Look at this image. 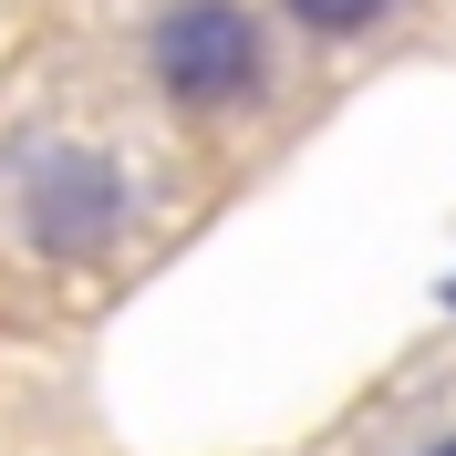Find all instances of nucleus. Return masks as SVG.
I'll list each match as a JSON object with an SVG mask.
<instances>
[{"label":"nucleus","mask_w":456,"mask_h":456,"mask_svg":"<svg viewBox=\"0 0 456 456\" xmlns=\"http://www.w3.org/2000/svg\"><path fill=\"white\" fill-rule=\"evenodd\" d=\"M145 73H156V94H167L176 114L259 104V84H270V31H259V11H239V0H176V11H156V31H145Z\"/></svg>","instance_id":"f257e3e1"},{"label":"nucleus","mask_w":456,"mask_h":456,"mask_svg":"<svg viewBox=\"0 0 456 456\" xmlns=\"http://www.w3.org/2000/svg\"><path fill=\"white\" fill-rule=\"evenodd\" d=\"M125 228V176L94 145H42L21 167V239L42 259H94Z\"/></svg>","instance_id":"f03ea898"},{"label":"nucleus","mask_w":456,"mask_h":456,"mask_svg":"<svg viewBox=\"0 0 456 456\" xmlns=\"http://www.w3.org/2000/svg\"><path fill=\"white\" fill-rule=\"evenodd\" d=\"M290 31H312V42H353V31H373L395 0H281Z\"/></svg>","instance_id":"7ed1b4c3"},{"label":"nucleus","mask_w":456,"mask_h":456,"mask_svg":"<svg viewBox=\"0 0 456 456\" xmlns=\"http://www.w3.org/2000/svg\"><path fill=\"white\" fill-rule=\"evenodd\" d=\"M436 456H456V436H446V446H436Z\"/></svg>","instance_id":"20e7f679"},{"label":"nucleus","mask_w":456,"mask_h":456,"mask_svg":"<svg viewBox=\"0 0 456 456\" xmlns=\"http://www.w3.org/2000/svg\"><path fill=\"white\" fill-rule=\"evenodd\" d=\"M446 301H456V281H446Z\"/></svg>","instance_id":"39448f33"}]
</instances>
